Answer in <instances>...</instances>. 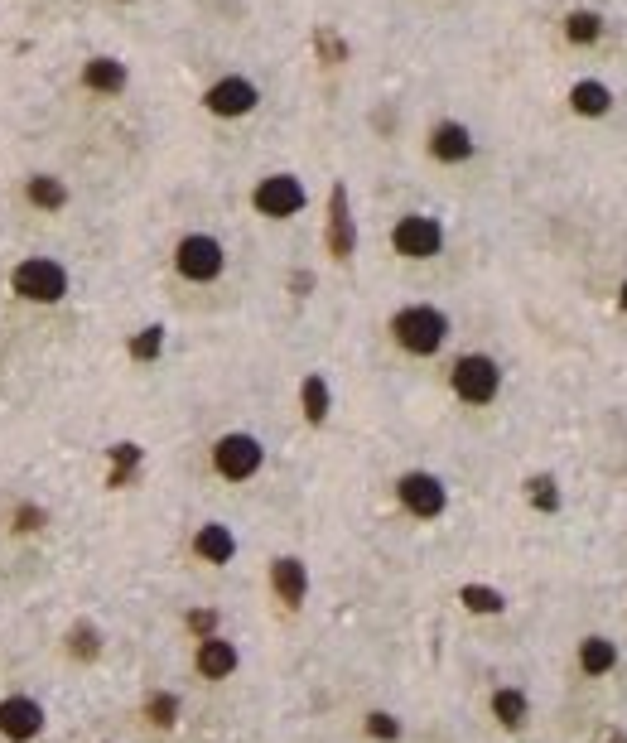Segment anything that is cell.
Instances as JSON below:
<instances>
[{
  "instance_id": "cell-21",
  "label": "cell",
  "mask_w": 627,
  "mask_h": 743,
  "mask_svg": "<svg viewBox=\"0 0 627 743\" xmlns=\"http://www.w3.org/2000/svg\"><path fill=\"white\" fill-rule=\"evenodd\" d=\"M300 406H304V420L309 425H324L328 411H333V391H328V382L319 377V372H309L300 382Z\"/></svg>"
},
{
  "instance_id": "cell-31",
  "label": "cell",
  "mask_w": 627,
  "mask_h": 743,
  "mask_svg": "<svg viewBox=\"0 0 627 743\" xmlns=\"http://www.w3.org/2000/svg\"><path fill=\"white\" fill-rule=\"evenodd\" d=\"M189 633L198 637V642H203V637H213V633H218V613H213V608H193V613H189Z\"/></svg>"
},
{
  "instance_id": "cell-6",
  "label": "cell",
  "mask_w": 627,
  "mask_h": 743,
  "mask_svg": "<svg viewBox=\"0 0 627 743\" xmlns=\"http://www.w3.org/2000/svg\"><path fill=\"white\" fill-rule=\"evenodd\" d=\"M391 247H396V256H406V261H430L444 247V227L430 213H406V218H396V227H391Z\"/></svg>"
},
{
  "instance_id": "cell-4",
  "label": "cell",
  "mask_w": 627,
  "mask_h": 743,
  "mask_svg": "<svg viewBox=\"0 0 627 743\" xmlns=\"http://www.w3.org/2000/svg\"><path fill=\"white\" fill-rule=\"evenodd\" d=\"M449 386L468 406H488V401H497V391H502V367L488 353H464V358L454 362V372H449Z\"/></svg>"
},
{
  "instance_id": "cell-29",
  "label": "cell",
  "mask_w": 627,
  "mask_h": 743,
  "mask_svg": "<svg viewBox=\"0 0 627 743\" xmlns=\"http://www.w3.org/2000/svg\"><path fill=\"white\" fill-rule=\"evenodd\" d=\"M164 353V329L160 324H150V329H140L136 338H131V358L136 362H155Z\"/></svg>"
},
{
  "instance_id": "cell-27",
  "label": "cell",
  "mask_w": 627,
  "mask_h": 743,
  "mask_svg": "<svg viewBox=\"0 0 627 743\" xmlns=\"http://www.w3.org/2000/svg\"><path fill=\"white\" fill-rule=\"evenodd\" d=\"M49 526V512L39 507V502H20L15 512H10V531L15 536H34V531H44Z\"/></svg>"
},
{
  "instance_id": "cell-20",
  "label": "cell",
  "mask_w": 627,
  "mask_h": 743,
  "mask_svg": "<svg viewBox=\"0 0 627 743\" xmlns=\"http://www.w3.org/2000/svg\"><path fill=\"white\" fill-rule=\"evenodd\" d=\"M613 666H618V647H613L608 637L594 633L579 642V671H584V676H608Z\"/></svg>"
},
{
  "instance_id": "cell-5",
  "label": "cell",
  "mask_w": 627,
  "mask_h": 743,
  "mask_svg": "<svg viewBox=\"0 0 627 743\" xmlns=\"http://www.w3.org/2000/svg\"><path fill=\"white\" fill-rule=\"evenodd\" d=\"M261 464H266V444L256 440V435H246V430H232V435H222L213 444V468H218V478H227V483L256 478Z\"/></svg>"
},
{
  "instance_id": "cell-24",
  "label": "cell",
  "mask_w": 627,
  "mask_h": 743,
  "mask_svg": "<svg viewBox=\"0 0 627 743\" xmlns=\"http://www.w3.org/2000/svg\"><path fill=\"white\" fill-rule=\"evenodd\" d=\"M459 599H464L468 613H483V618H497V613L507 608V599H502L497 589H488V584H464Z\"/></svg>"
},
{
  "instance_id": "cell-22",
  "label": "cell",
  "mask_w": 627,
  "mask_h": 743,
  "mask_svg": "<svg viewBox=\"0 0 627 743\" xmlns=\"http://www.w3.org/2000/svg\"><path fill=\"white\" fill-rule=\"evenodd\" d=\"M570 107L579 111V116H603V111L613 107V92L603 83H594V78H584V83L570 87Z\"/></svg>"
},
{
  "instance_id": "cell-13",
  "label": "cell",
  "mask_w": 627,
  "mask_h": 743,
  "mask_svg": "<svg viewBox=\"0 0 627 743\" xmlns=\"http://www.w3.org/2000/svg\"><path fill=\"white\" fill-rule=\"evenodd\" d=\"M193 666H198V676H203V681H227V676L242 666V657H237V647H232L227 637L213 633V637H203V642H198Z\"/></svg>"
},
{
  "instance_id": "cell-32",
  "label": "cell",
  "mask_w": 627,
  "mask_h": 743,
  "mask_svg": "<svg viewBox=\"0 0 627 743\" xmlns=\"http://www.w3.org/2000/svg\"><path fill=\"white\" fill-rule=\"evenodd\" d=\"M594 743H627V729H613V724H608V729L594 734Z\"/></svg>"
},
{
  "instance_id": "cell-30",
  "label": "cell",
  "mask_w": 627,
  "mask_h": 743,
  "mask_svg": "<svg viewBox=\"0 0 627 743\" xmlns=\"http://www.w3.org/2000/svg\"><path fill=\"white\" fill-rule=\"evenodd\" d=\"M367 739L396 743V739H401V719L386 715V710H372V715H367Z\"/></svg>"
},
{
  "instance_id": "cell-11",
  "label": "cell",
  "mask_w": 627,
  "mask_h": 743,
  "mask_svg": "<svg viewBox=\"0 0 627 743\" xmlns=\"http://www.w3.org/2000/svg\"><path fill=\"white\" fill-rule=\"evenodd\" d=\"M328 256L333 261H348L357 251V222H353V208H348V189L343 184H333V193H328Z\"/></svg>"
},
{
  "instance_id": "cell-25",
  "label": "cell",
  "mask_w": 627,
  "mask_h": 743,
  "mask_svg": "<svg viewBox=\"0 0 627 743\" xmlns=\"http://www.w3.org/2000/svg\"><path fill=\"white\" fill-rule=\"evenodd\" d=\"M526 497H531L536 512H560V483H555L550 473H536V478L526 483Z\"/></svg>"
},
{
  "instance_id": "cell-19",
  "label": "cell",
  "mask_w": 627,
  "mask_h": 743,
  "mask_svg": "<svg viewBox=\"0 0 627 743\" xmlns=\"http://www.w3.org/2000/svg\"><path fill=\"white\" fill-rule=\"evenodd\" d=\"M107 459H111V473H107V488H126L131 478L140 473V464H145V449L131 440H116L107 449Z\"/></svg>"
},
{
  "instance_id": "cell-10",
  "label": "cell",
  "mask_w": 627,
  "mask_h": 743,
  "mask_svg": "<svg viewBox=\"0 0 627 743\" xmlns=\"http://www.w3.org/2000/svg\"><path fill=\"white\" fill-rule=\"evenodd\" d=\"M256 102H261L256 83H251V78H237V73H232V78H218V83L203 92V107L213 111V116H227V121L256 111Z\"/></svg>"
},
{
  "instance_id": "cell-7",
  "label": "cell",
  "mask_w": 627,
  "mask_h": 743,
  "mask_svg": "<svg viewBox=\"0 0 627 743\" xmlns=\"http://www.w3.org/2000/svg\"><path fill=\"white\" fill-rule=\"evenodd\" d=\"M396 497H401V507H406L410 517H420V522H435V517H444V507H449V488L439 483L435 473H425V468L401 473Z\"/></svg>"
},
{
  "instance_id": "cell-16",
  "label": "cell",
  "mask_w": 627,
  "mask_h": 743,
  "mask_svg": "<svg viewBox=\"0 0 627 743\" xmlns=\"http://www.w3.org/2000/svg\"><path fill=\"white\" fill-rule=\"evenodd\" d=\"M193 555L208 560V565H227V560L237 555V536H232L222 522H203L198 526V536H193Z\"/></svg>"
},
{
  "instance_id": "cell-26",
  "label": "cell",
  "mask_w": 627,
  "mask_h": 743,
  "mask_svg": "<svg viewBox=\"0 0 627 743\" xmlns=\"http://www.w3.org/2000/svg\"><path fill=\"white\" fill-rule=\"evenodd\" d=\"M97 652H102V633H97L92 623H78V628L68 633V657H78V661H97Z\"/></svg>"
},
{
  "instance_id": "cell-2",
  "label": "cell",
  "mask_w": 627,
  "mask_h": 743,
  "mask_svg": "<svg viewBox=\"0 0 627 743\" xmlns=\"http://www.w3.org/2000/svg\"><path fill=\"white\" fill-rule=\"evenodd\" d=\"M10 290L25 304H63L68 300V271L58 266L54 256H25L10 271Z\"/></svg>"
},
{
  "instance_id": "cell-8",
  "label": "cell",
  "mask_w": 627,
  "mask_h": 743,
  "mask_svg": "<svg viewBox=\"0 0 627 743\" xmlns=\"http://www.w3.org/2000/svg\"><path fill=\"white\" fill-rule=\"evenodd\" d=\"M251 203H256V213L261 218H295L304 203H309V193H304V184L295 179V174H266L256 189H251Z\"/></svg>"
},
{
  "instance_id": "cell-23",
  "label": "cell",
  "mask_w": 627,
  "mask_h": 743,
  "mask_svg": "<svg viewBox=\"0 0 627 743\" xmlns=\"http://www.w3.org/2000/svg\"><path fill=\"white\" fill-rule=\"evenodd\" d=\"M179 695L174 690H155V695H145V719L155 724V729H174L179 724Z\"/></svg>"
},
{
  "instance_id": "cell-12",
  "label": "cell",
  "mask_w": 627,
  "mask_h": 743,
  "mask_svg": "<svg viewBox=\"0 0 627 743\" xmlns=\"http://www.w3.org/2000/svg\"><path fill=\"white\" fill-rule=\"evenodd\" d=\"M126 83H131V68H126L121 58L97 54V58H87V63H82V87H87V92H97V97H121Z\"/></svg>"
},
{
  "instance_id": "cell-28",
  "label": "cell",
  "mask_w": 627,
  "mask_h": 743,
  "mask_svg": "<svg viewBox=\"0 0 627 743\" xmlns=\"http://www.w3.org/2000/svg\"><path fill=\"white\" fill-rule=\"evenodd\" d=\"M565 34H570V44H594L603 34V20L594 10H574L570 20H565Z\"/></svg>"
},
{
  "instance_id": "cell-33",
  "label": "cell",
  "mask_w": 627,
  "mask_h": 743,
  "mask_svg": "<svg viewBox=\"0 0 627 743\" xmlns=\"http://www.w3.org/2000/svg\"><path fill=\"white\" fill-rule=\"evenodd\" d=\"M618 304H623V309H627V280H623V295H618Z\"/></svg>"
},
{
  "instance_id": "cell-14",
  "label": "cell",
  "mask_w": 627,
  "mask_h": 743,
  "mask_svg": "<svg viewBox=\"0 0 627 743\" xmlns=\"http://www.w3.org/2000/svg\"><path fill=\"white\" fill-rule=\"evenodd\" d=\"M473 131L468 126H459V121H439L435 131H430V155H435L439 165H464V160H473Z\"/></svg>"
},
{
  "instance_id": "cell-9",
  "label": "cell",
  "mask_w": 627,
  "mask_h": 743,
  "mask_svg": "<svg viewBox=\"0 0 627 743\" xmlns=\"http://www.w3.org/2000/svg\"><path fill=\"white\" fill-rule=\"evenodd\" d=\"M44 724H49V715L34 695H5L0 700V739L5 743H34L44 734Z\"/></svg>"
},
{
  "instance_id": "cell-3",
  "label": "cell",
  "mask_w": 627,
  "mask_h": 743,
  "mask_svg": "<svg viewBox=\"0 0 627 743\" xmlns=\"http://www.w3.org/2000/svg\"><path fill=\"white\" fill-rule=\"evenodd\" d=\"M174 271L189 280V285H213V280L227 271V251H222L218 237L189 232V237L174 247Z\"/></svg>"
},
{
  "instance_id": "cell-15",
  "label": "cell",
  "mask_w": 627,
  "mask_h": 743,
  "mask_svg": "<svg viewBox=\"0 0 627 743\" xmlns=\"http://www.w3.org/2000/svg\"><path fill=\"white\" fill-rule=\"evenodd\" d=\"M271 589L285 608L304 604V594H309V570H304L300 555H280V560H275L271 565Z\"/></svg>"
},
{
  "instance_id": "cell-18",
  "label": "cell",
  "mask_w": 627,
  "mask_h": 743,
  "mask_svg": "<svg viewBox=\"0 0 627 743\" xmlns=\"http://www.w3.org/2000/svg\"><path fill=\"white\" fill-rule=\"evenodd\" d=\"M492 719H497L502 729H521V724L531 719V700H526V690H517V686L492 690Z\"/></svg>"
},
{
  "instance_id": "cell-1",
  "label": "cell",
  "mask_w": 627,
  "mask_h": 743,
  "mask_svg": "<svg viewBox=\"0 0 627 743\" xmlns=\"http://www.w3.org/2000/svg\"><path fill=\"white\" fill-rule=\"evenodd\" d=\"M391 338L406 348L410 358H435L449 338V314L435 304H406L391 314Z\"/></svg>"
},
{
  "instance_id": "cell-17",
  "label": "cell",
  "mask_w": 627,
  "mask_h": 743,
  "mask_svg": "<svg viewBox=\"0 0 627 743\" xmlns=\"http://www.w3.org/2000/svg\"><path fill=\"white\" fill-rule=\"evenodd\" d=\"M25 203L29 208H39V213H58V208H68V184H63L58 174H29L25 179Z\"/></svg>"
}]
</instances>
